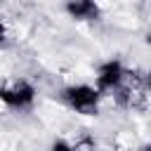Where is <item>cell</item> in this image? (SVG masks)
<instances>
[{"instance_id":"9c48e42d","label":"cell","mask_w":151,"mask_h":151,"mask_svg":"<svg viewBox=\"0 0 151 151\" xmlns=\"http://www.w3.org/2000/svg\"><path fill=\"white\" fill-rule=\"evenodd\" d=\"M146 83H149V87H151V73H149V78H146Z\"/></svg>"},{"instance_id":"5b68a950","label":"cell","mask_w":151,"mask_h":151,"mask_svg":"<svg viewBox=\"0 0 151 151\" xmlns=\"http://www.w3.org/2000/svg\"><path fill=\"white\" fill-rule=\"evenodd\" d=\"M94 149H97V144H94L92 137H80L73 144V151H94Z\"/></svg>"},{"instance_id":"7a4b0ae2","label":"cell","mask_w":151,"mask_h":151,"mask_svg":"<svg viewBox=\"0 0 151 151\" xmlns=\"http://www.w3.org/2000/svg\"><path fill=\"white\" fill-rule=\"evenodd\" d=\"M35 99V90L26 80H14L0 87V101L9 109H28Z\"/></svg>"},{"instance_id":"6da1fadb","label":"cell","mask_w":151,"mask_h":151,"mask_svg":"<svg viewBox=\"0 0 151 151\" xmlns=\"http://www.w3.org/2000/svg\"><path fill=\"white\" fill-rule=\"evenodd\" d=\"M99 90L92 87V85H71L61 92L64 101L78 111V113H85V116H94L97 113V106H99Z\"/></svg>"},{"instance_id":"277c9868","label":"cell","mask_w":151,"mask_h":151,"mask_svg":"<svg viewBox=\"0 0 151 151\" xmlns=\"http://www.w3.org/2000/svg\"><path fill=\"white\" fill-rule=\"evenodd\" d=\"M66 12L76 21H94L99 19V5L94 0H68Z\"/></svg>"},{"instance_id":"8992f818","label":"cell","mask_w":151,"mask_h":151,"mask_svg":"<svg viewBox=\"0 0 151 151\" xmlns=\"http://www.w3.org/2000/svg\"><path fill=\"white\" fill-rule=\"evenodd\" d=\"M50 151H73V144H68V142H64V139H57V142L50 146Z\"/></svg>"},{"instance_id":"3957f363","label":"cell","mask_w":151,"mask_h":151,"mask_svg":"<svg viewBox=\"0 0 151 151\" xmlns=\"http://www.w3.org/2000/svg\"><path fill=\"white\" fill-rule=\"evenodd\" d=\"M125 78H127V73H125L123 64L118 59H109L97 71V90L99 92H116Z\"/></svg>"},{"instance_id":"ba28073f","label":"cell","mask_w":151,"mask_h":151,"mask_svg":"<svg viewBox=\"0 0 151 151\" xmlns=\"http://www.w3.org/2000/svg\"><path fill=\"white\" fill-rule=\"evenodd\" d=\"M137 151H151V144H146V146H142V149H137Z\"/></svg>"},{"instance_id":"52a82bcc","label":"cell","mask_w":151,"mask_h":151,"mask_svg":"<svg viewBox=\"0 0 151 151\" xmlns=\"http://www.w3.org/2000/svg\"><path fill=\"white\" fill-rule=\"evenodd\" d=\"M2 40H5V28H2V24H0V45H2Z\"/></svg>"}]
</instances>
